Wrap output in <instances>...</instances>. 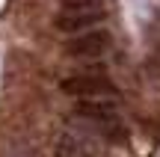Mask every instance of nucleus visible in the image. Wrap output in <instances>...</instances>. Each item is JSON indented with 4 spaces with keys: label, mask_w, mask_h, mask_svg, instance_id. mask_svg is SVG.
Instances as JSON below:
<instances>
[{
    "label": "nucleus",
    "mask_w": 160,
    "mask_h": 157,
    "mask_svg": "<svg viewBox=\"0 0 160 157\" xmlns=\"http://www.w3.org/2000/svg\"><path fill=\"white\" fill-rule=\"evenodd\" d=\"M57 157H98V145L83 134H62L57 140Z\"/></svg>",
    "instance_id": "nucleus-4"
},
{
    "label": "nucleus",
    "mask_w": 160,
    "mask_h": 157,
    "mask_svg": "<svg viewBox=\"0 0 160 157\" xmlns=\"http://www.w3.org/2000/svg\"><path fill=\"white\" fill-rule=\"evenodd\" d=\"M101 12L98 9H68V12H62V15H57V27L62 30V33H74V30H89V27H95L98 21H101Z\"/></svg>",
    "instance_id": "nucleus-3"
},
{
    "label": "nucleus",
    "mask_w": 160,
    "mask_h": 157,
    "mask_svg": "<svg viewBox=\"0 0 160 157\" xmlns=\"http://www.w3.org/2000/svg\"><path fill=\"white\" fill-rule=\"evenodd\" d=\"M74 113L80 119H89V122L101 125V128H116V113H113L110 101H83V104H77Z\"/></svg>",
    "instance_id": "nucleus-5"
},
{
    "label": "nucleus",
    "mask_w": 160,
    "mask_h": 157,
    "mask_svg": "<svg viewBox=\"0 0 160 157\" xmlns=\"http://www.w3.org/2000/svg\"><path fill=\"white\" fill-rule=\"evenodd\" d=\"M62 92L74 98H113L116 83L104 74H74L62 80Z\"/></svg>",
    "instance_id": "nucleus-1"
},
{
    "label": "nucleus",
    "mask_w": 160,
    "mask_h": 157,
    "mask_svg": "<svg viewBox=\"0 0 160 157\" xmlns=\"http://www.w3.org/2000/svg\"><path fill=\"white\" fill-rule=\"evenodd\" d=\"M110 47V33L107 30H86L77 33L74 39L65 42V53L68 56H101Z\"/></svg>",
    "instance_id": "nucleus-2"
}]
</instances>
